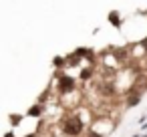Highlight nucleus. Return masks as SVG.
I'll return each mask as SVG.
<instances>
[{"instance_id": "nucleus-1", "label": "nucleus", "mask_w": 147, "mask_h": 137, "mask_svg": "<svg viewBox=\"0 0 147 137\" xmlns=\"http://www.w3.org/2000/svg\"><path fill=\"white\" fill-rule=\"evenodd\" d=\"M61 127H63V133H65L67 137H81V135L85 133L87 121L81 119L77 113H69V115L63 119Z\"/></svg>"}, {"instance_id": "nucleus-2", "label": "nucleus", "mask_w": 147, "mask_h": 137, "mask_svg": "<svg viewBox=\"0 0 147 137\" xmlns=\"http://www.w3.org/2000/svg\"><path fill=\"white\" fill-rule=\"evenodd\" d=\"M57 91L61 95H69V93H75L77 87H75V79H71L69 75H59V81H57Z\"/></svg>"}, {"instance_id": "nucleus-3", "label": "nucleus", "mask_w": 147, "mask_h": 137, "mask_svg": "<svg viewBox=\"0 0 147 137\" xmlns=\"http://www.w3.org/2000/svg\"><path fill=\"white\" fill-rule=\"evenodd\" d=\"M139 101H141V95L139 93H131V97L127 99V107H137Z\"/></svg>"}, {"instance_id": "nucleus-4", "label": "nucleus", "mask_w": 147, "mask_h": 137, "mask_svg": "<svg viewBox=\"0 0 147 137\" xmlns=\"http://www.w3.org/2000/svg\"><path fill=\"white\" fill-rule=\"evenodd\" d=\"M79 61H81V57H79V55H77V53H75V55H71V57H69V59H67V61H65V63H67V65H71V67H73V65H79Z\"/></svg>"}, {"instance_id": "nucleus-5", "label": "nucleus", "mask_w": 147, "mask_h": 137, "mask_svg": "<svg viewBox=\"0 0 147 137\" xmlns=\"http://www.w3.org/2000/svg\"><path fill=\"white\" fill-rule=\"evenodd\" d=\"M40 113H42V107H40V105H34V107H30V109H28V115H32V117L40 115Z\"/></svg>"}, {"instance_id": "nucleus-6", "label": "nucleus", "mask_w": 147, "mask_h": 137, "mask_svg": "<svg viewBox=\"0 0 147 137\" xmlns=\"http://www.w3.org/2000/svg\"><path fill=\"white\" fill-rule=\"evenodd\" d=\"M91 73H93L91 69H85V71L81 73V79H91Z\"/></svg>"}, {"instance_id": "nucleus-7", "label": "nucleus", "mask_w": 147, "mask_h": 137, "mask_svg": "<svg viewBox=\"0 0 147 137\" xmlns=\"http://www.w3.org/2000/svg\"><path fill=\"white\" fill-rule=\"evenodd\" d=\"M55 65H57V67H63V65H65V61H63V59H57V61H55Z\"/></svg>"}, {"instance_id": "nucleus-8", "label": "nucleus", "mask_w": 147, "mask_h": 137, "mask_svg": "<svg viewBox=\"0 0 147 137\" xmlns=\"http://www.w3.org/2000/svg\"><path fill=\"white\" fill-rule=\"evenodd\" d=\"M4 137H14V135H12V133H6V135H4Z\"/></svg>"}, {"instance_id": "nucleus-9", "label": "nucleus", "mask_w": 147, "mask_h": 137, "mask_svg": "<svg viewBox=\"0 0 147 137\" xmlns=\"http://www.w3.org/2000/svg\"><path fill=\"white\" fill-rule=\"evenodd\" d=\"M135 137H147V135H135Z\"/></svg>"}, {"instance_id": "nucleus-10", "label": "nucleus", "mask_w": 147, "mask_h": 137, "mask_svg": "<svg viewBox=\"0 0 147 137\" xmlns=\"http://www.w3.org/2000/svg\"><path fill=\"white\" fill-rule=\"evenodd\" d=\"M26 137H36V135H26Z\"/></svg>"}]
</instances>
